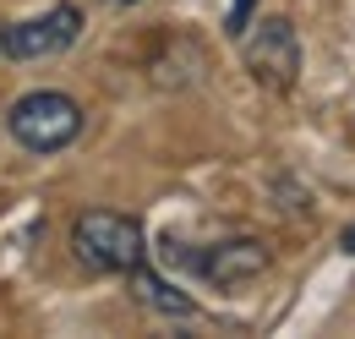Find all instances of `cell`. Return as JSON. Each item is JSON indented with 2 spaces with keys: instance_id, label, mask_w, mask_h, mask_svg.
Returning a JSON list of instances; mask_svg holds the SVG:
<instances>
[{
  "instance_id": "obj_1",
  "label": "cell",
  "mask_w": 355,
  "mask_h": 339,
  "mask_svg": "<svg viewBox=\"0 0 355 339\" xmlns=\"http://www.w3.org/2000/svg\"><path fill=\"white\" fill-rule=\"evenodd\" d=\"M71 252L83 257V268H93V274H132L137 263L148 257V230L137 224L132 213L88 208V213H77V224H71Z\"/></svg>"
},
{
  "instance_id": "obj_2",
  "label": "cell",
  "mask_w": 355,
  "mask_h": 339,
  "mask_svg": "<svg viewBox=\"0 0 355 339\" xmlns=\"http://www.w3.org/2000/svg\"><path fill=\"white\" fill-rule=\"evenodd\" d=\"M6 126L28 154H60L83 137V104L55 93V88H39V93H22L6 110Z\"/></svg>"
},
{
  "instance_id": "obj_3",
  "label": "cell",
  "mask_w": 355,
  "mask_h": 339,
  "mask_svg": "<svg viewBox=\"0 0 355 339\" xmlns=\"http://www.w3.org/2000/svg\"><path fill=\"white\" fill-rule=\"evenodd\" d=\"M164 257H175L186 263L197 279H208V285H219V290H235V285H246V279H257L268 274V252L257 235H230V241H214V247H202V252H180L175 241H164Z\"/></svg>"
},
{
  "instance_id": "obj_4",
  "label": "cell",
  "mask_w": 355,
  "mask_h": 339,
  "mask_svg": "<svg viewBox=\"0 0 355 339\" xmlns=\"http://www.w3.org/2000/svg\"><path fill=\"white\" fill-rule=\"evenodd\" d=\"M246 72L273 93H290L301 83V33L290 17H268L246 39Z\"/></svg>"
},
{
  "instance_id": "obj_5",
  "label": "cell",
  "mask_w": 355,
  "mask_h": 339,
  "mask_svg": "<svg viewBox=\"0 0 355 339\" xmlns=\"http://www.w3.org/2000/svg\"><path fill=\"white\" fill-rule=\"evenodd\" d=\"M83 39V11L77 6H55L44 17H28V22H11L0 28V49L11 60H44V55H60Z\"/></svg>"
},
{
  "instance_id": "obj_6",
  "label": "cell",
  "mask_w": 355,
  "mask_h": 339,
  "mask_svg": "<svg viewBox=\"0 0 355 339\" xmlns=\"http://www.w3.org/2000/svg\"><path fill=\"white\" fill-rule=\"evenodd\" d=\"M132 296L142 301L148 312H164V317H191V312H197V301L186 296V290H175L170 279H159V274L142 268V263L132 268Z\"/></svg>"
},
{
  "instance_id": "obj_7",
  "label": "cell",
  "mask_w": 355,
  "mask_h": 339,
  "mask_svg": "<svg viewBox=\"0 0 355 339\" xmlns=\"http://www.w3.org/2000/svg\"><path fill=\"white\" fill-rule=\"evenodd\" d=\"M252 6H257V0H235V6H230V22H224V28H230V33H246V17H252Z\"/></svg>"
},
{
  "instance_id": "obj_8",
  "label": "cell",
  "mask_w": 355,
  "mask_h": 339,
  "mask_svg": "<svg viewBox=\"0 0 355 339\" xmlns=\"http://www.w3.org/2000/svg\"><path fill=\"white\" fill-rule=\"evenodd\" d=\"M339 252L355 257V224H345V235H339Z\"/></svg>"
},
{
  "instance_id": "obj_9",
  "label": "cell",
  "mask_w": 355,
  "mask_h": 339,
  "mask_svg": "<svg viewBox=\"0 0 355 339\" xmlns=\"http://www.w3.org/2000/svg\"><path fill=\"white\" fill-rule=\"evenodd\" d=\"M104 6H137V0H104Z\"/></svg>"
},
{
  "instance_id": "obj_10",
  "label": "cell",
  "mask_w": 355,
  "mask_h": 339,
  "mask_svg": "<svg viewBox=\"0 0 355 339\" xmlns=\"http://www.w3.org/2000/svg\"><path fill=\"white\" fill-rule=\"evenodd\" d=\"M0 55H6V49H0Z\"/></svg>"
}]
</instances>
